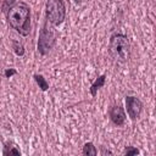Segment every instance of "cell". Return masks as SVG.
Returning a JSON list of instances; mask_svg holds the SVG:
<instances>
[{
	"label": "cell",
	"mask_w": 156,
	"mask_h": 156,
	"mask_svg": "<svg viewBox=\"0 0 156 156\" xmlns=\"http://www.w3.org/2000/svg\"><path fill=\"white\" fill-rule=\"evenodd\" d=\"M7 21L11 28L23 37H27L30 32V9L23 2H16L6 13Z\"/></svg>",
	"instance_id": "1"
},
{
	"label": "cell",
	"mask_w": 156,
	"mask_h": 156,
	"mask_svg": "<svg viewBox=\"0 0 156 156\" xmlns=\"http://www.w3.org/2000/svg\"><path fill=\"white\" fill-rule=\"evenodd\" d=\"M110 55L118 62H127L130 57V45L127 35L116 33L110 38L108 44Z\"/></svg>",
	"instance_id": "2"
},
{
	"label": "cell",
	"mask_w": 156,
	"mask_h": 156,
	"mask_svg": "<svg viewBox=\"0 0 156 156\" xmlns=\"http://www.w3.org/2000/svg\"><path fill=\"white\" fill-rule=\"evenodd\" d=\"M66 6L63 0H48L46 1V21L54 26H58L65 21Z\"/></svg>",
	"instance_id": "3"
},
{
	"label": "cell",
	"mask_w": 156,
	"mask_h": 156,
	"mask_svg": "<svg viewBox=\"0 0 156 156\" xmlns=\"http://www.w3.org/2000/svg\"><path fill=\"white\" fill-rule=\"evenodd\" d=\"M55 32L52 27H49V22L45 21L43 28L40 29L39 33V39H38V51L41 55H46L54 46L55 44Z\"/></svg>",
	"instance_id": "4"
},
{
	"label": "cell",
	"mask_w": 156,
	"mask_h": 156,
	"mask_svg": "<svg viewBox=\"0 0 156 156\" xmlns=\"http://www.w3.org/2000/svg\"><path fill=\"white\" fill-rule=\"evenodd\" d=\"M127 113L132 121H136L143 111V102L136 96H126Z\"/></svg>",
	"instance_id": "5"
},
{
	"label": "cell",
	"mask_w": 156,
	"mask_h": 156,
	"mask_svg": "<svg viewBox=\"0 0 156 156\" xmlns=\"http://www.w3.org/2000/svg\"><path fill=\"white\" fill-rule=\"evenodd\" d=\"M108 116H110L111 122L117 127L123 126L124 122H126V112H124V110L121 105L111 106L110 110H108Z\"/></svg>",
	"instance_id": "6"
},
{
	"label": "cell",
	"mask_w": 156,
	"mask_h": 156,
	"mask_svg": "<svg viewBox=\"0 0 156 156\" xmlns=\"http://www.w3.org/2000/svg\"><path fill=\"white\" fill-rule=\"evenodd\" d=\"M105 79H106V76H105V74H101V76H99V77L94 80V83L90 85V94H91V96H95L96 93H98V90L104 87Z\"/></svg>",
	"instance_id": "7"
},
{
	"label": "cell",
	"mask_w": 156,
	"mask_h": 156,
	"mask_svg": "<svg viewBox=\"0 0 156 156\" xmlns=\"http://www.w3.org/2000/svg\"><path fill=\"white\" fill-rule=\"evenodd\" d=\"M4 155H21V150L12 143H6L5 146H4V151H2Z\"/></svg>",
	"instance_id": "8"
},
{
	"label": "cell",
	"mask_w": 156,
	"mask_h": 156,
	"mask_svg": "<svg viewBox=\"0 0 156 156\" xmlns=\"http://www.w3.org/2000/svg\"><path fill=\"white\" fill-rule=\"evenodd\" d=\"M82 152L85 156H95V155H98V150H96V147L94 146L93 143H85L84 146H83Z\"/></svg>",
	"instance_id": "9"
},
{
	"label": "cell",
	"mask_w": 156,
	"mask_h": 156,
	"mask_svg": "<svg viewBox=\"0 0 156 156\" xmlns=\"http://www.w3.org/2000/svg\"><path fill=\"white\" fill-rule=\"evenodd\" d=\"M11 45H12L13 52H15L17 56H23V55H24V46H23L22 43H20L18 40L13 39V40L11 41Z\"/></svg>",
	"instance_id": "10"
},
{
	"label": "cell",
	"mask_w": 156,
	"mask_h": 156,
	"mask_svg": "<svg viewBox=\"0 0 156 156\" xmlns=\"http://www.w3.org/2000/svg\"><path fill=\"white\" fill-rule=\"evenodd\" d=\"M34 79L37 82V84L39 85V88L43 90V91H46L49 89V83L46 82V79L41 76V74H34Z\"/></svg>",
	"instance_id": "11"
},
{
	"label": "cell",
	"mask_w": 156,
	"mask_h": 156,
	"mask_svg": "<svg viewBox=\"0 0 156 156\" xmlns=\"http://www.w3.org/2000/svg\"><path fill=\"white\" fill-rule=\"evenodd\" d=\"M16 4V0H2V4H1V10L2 12L7 13L9 10Z\"/></svg>",
	"instance_id": "12"
},
{
	"label": "cell",
	"mask_w": 156,
	"mask_h": 156,
	"mask_svg": "<svg viewBox=\"0 0 156 156\" xmlns=\"http://www.w3.org/2000/svg\"><path fill=\"white\" fill-rule=\"evenodd\" d=\"M139 154H140V151L134 146H126V149H124V155H127V156L139 155Z\"/></svg>",
	"instance_id": "13"
},
{
	"label": "cell",
	"mask_w": 156,
	"mask_h": 156,
	"mask_svg": "<svg viewBox=\"0 0 156 156\" xmlns=\"http://www.w3.org/2000/svg\"><path fill=\"white\" fill-rule=\"evenodd\" d=\"M17 73V71L15 69V68H6V71H5V77L6 78H10L11 76H13V74H16Z\"/></svg>",
	"instance_id": "14"
},
{
	"label": "cell",
	"mask_w": 156,
	"mask_h": 156,
	"mask_svg": "<svg viewBox=\"0 0 156 156\" xmlns=\"http://www.w3.org/2000/svg\"><path fill=\"white\" fill-rule=\"evenodd\" d=\"M106 154L112 155V152H111V151H108V150H104V151H102V155H106Z\"/></svg>",
	"instance_id": "15"
},
{
	"label": "cell",
	"mask_w": 156,
	"mask_h": 156,
	"mask_svg": "<svg viewBox=\"0 0 156 156\" xmlns=\"http://www.w3.org/2000/svg\"><path fill=\"white\" fill-rule=\"evenodd\" d=\"M73 1H74L76 4H80V2H82V0H73Z\"/></svg>",
	"instance_id": "16"
}]
</instances>
